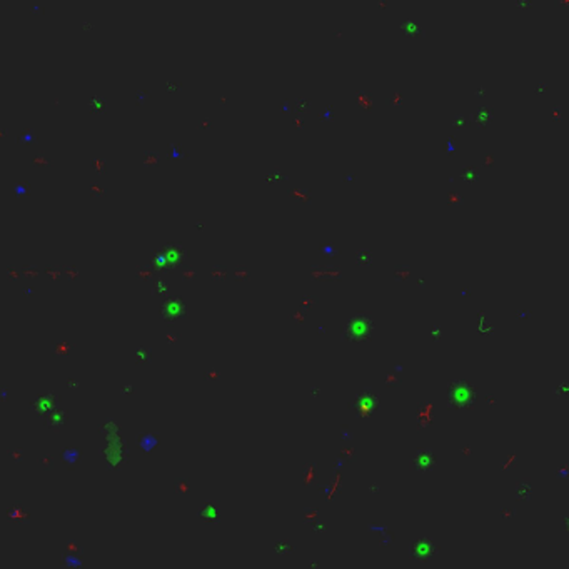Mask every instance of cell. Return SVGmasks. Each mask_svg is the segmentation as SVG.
Segmentation results:
<instances>
[{
    "label": "cell",
    "instance_id": "6da1fadb",
    "mask_svg": "<svg viewBox=\"0 0 569 569\" xmlns=\"http://www.w3.org/2000/svg\"><path fill=\"white\" fill-rule=\"evenodd\" d=\"M369 322L366 321V319H352V322H351V326L347 327V331H349V334H351V337H354V339H359L360 336H363V334H366L368 332V329H369Z\"/></svg>",
    "mask_w": 569,
    "mask_h": 569
}]
</instances>
